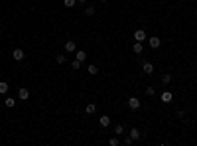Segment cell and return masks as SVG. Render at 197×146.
I'll return each instance as SVG.
<instances>
[{
	"label": "cell",
	"instance_id": "27",
	"mask_svg": "<svg viewBox=\"0 0 197 146\" xmlns=\"http://www.w3.org/2000/svg\"><path fill=\"white\" fill-rule=\"evenodd\" d=\"M77 2H81V4H85V2H87V0H77Z\"/></svg>",
	"mask_w": 197,
	"mask_h": 146
},
{
	"label": "cell",
	"instance_id": "24",
	"mask_svg": "<svg viewBox=\"0 0 197 146\" xmlns=\"http://www.w3.org/2000/svg\"><path fill=\"white\" fill-rule=\"evenodd\" d=\"M175 117H178V118H183V117H185V111H183V109H178V111H175Z\"/></svg>",
	"mask_w": 197,
	"mask_h": 146
},
{
	"label": "cell",
	"instance_id": "10",
	"mask_svg": "<svg viewBox=\"0 0 197 146\" xmlns=\"http://www.w3.org/2000/svg\"><path fill=\"white\" fill-rule=\"evenodd\" d=\"M75 59H79V61L83 63L85 59H87V53H85L83 49H79V52H75Z\"/></svg>",
	"mask_w": 197,
	"mask_h": 146
},
{
	"label": "cell",
	"instance_id": "26",
	"mask_svg": "<svg viewBox=\"0 0 197 146\" xmlns=\"http://www.w3.org/2000/svg\"><path fill=\"white\" fill-rule=\"evenodd\" d=\"M132 142H134V140H132V138H130V136H126V138H124V144H126V146H130V144H132Z\"/></svg>",
	"mask_w": 197,
	"mask_h": 146
},
{
	"label": "cell",
	"instance_id": "13",
	"mask_svg": "<svg viewBox=\"0 0 197 146\" xmlns=\"http://www.w3.org/2000/svg\"><path fill=\"white\" fill-rule=\"evenodd\" d=\"M87 71H89V75H97V73H99V67L95 65V63H91V65L87 67Z\"/></svg>",
	"mask_w": 197,
	"mask_h": 146
},
{
	"label": "cell",
	"instance_id": "9",
	"mask_svg": "<svg viewBox=\"0 0 197 146\" xmlns=\"http://www.w3.org/2000/svg\"><path fill=\"white\" fill-rule=\"evenodd\" d=\"M99 123H101L103 128H107L108 124H110V117H99Z\"/></svg>",
	"mask_w": 197,
	"mask_h": 146
},
{
	"label": "cell",
	"instance_id": "6",
	"mask_svg": "<svg viewBox=\"0 0 197 146\" xmlns=\"http://www.w3.org/2000/svg\"><path fill=\"white\" fill-rule=\"evenodd\" d=\"M18 97H20L22 101H26V99L30 97V91L26 89V87H20V89H18Z\"/></svg>",
	"mask_w": 197,
	"mask_h": 146
},
{
	"label": "cell",
	"instance_id": "29",
	"mask_svg": "<svg viewBox=\"0 0 197 146\" xmlns=\"http://www.w3.org/2000/svg\"><path fill=\"white\" fill-rule=\"evenodd\" d=\"M195 16H197V10H195Z\"/></svg>",
	"mask_w": 197,
	"mask_h": 146
},
{
	"label": "cell",
	"instance_id": "14",
	"mask_svg": "<svg viewBox=\"0 0 197 146\" xmlns=\"http://www.w3.org/2000/svg\"><path fill=\"white\" fill-rule=\"evenodd\" d=\"M4 105H6L8 109H12V107L16 105V99H12V97H6V99H4Z\"/></svg>",
	"mask_w": 197,
	"mask_h": 146
},
{
	"label": "cell",
	"instance_id": "7",
	"mask_svg": "<svg viewBox=\"0 0 197 146\" xmlns=\"http://www.w3.org/2000/svg\"><path fill=\"white\" fill-rule=\"evenodd\" d=\"M142 67H144V73H146V75H152V73H154V65H152L150 61H144V65H142Z\"/></svg>",
	"mask_w": 197,
	"mask_h": 146
},
{
	"label": "cell",
	"instance_id": "16",
	"mask_svg": "<svg viewBox=\"0 0 197 146\" xmlns=\"http://www.w3.org/2000/svg\"><path fill=\"white\" fill-rule=\"evenodd\" d=\"M95 111H97V107H95L93 103H91V105H87V107H85V113H87V115H93Z\"/></svg>",
	"mask_w": 197,
	"mask_h": 146
},
{
	"label": "cell",
	"instance_id": "3",
	"mask_svg": "<svg viewBox=\"0 0 197 146\" xmlns=\"http://www.w3.org/2000/svg\"><path fill=\"white\" fill-rule=\"evenodd\" d=\"M24 55H26V53H24V49H20V47H16L14 52H12V57H14L16 61H22Z\"/></svg>",
	"mask_w": 197,
	"mask_h": 146
},
{
	"label": "cell",
	"instance_id": "1",
	"mask_svg": "<svg viewBox=\"0 0 197 146\" xmlns=\"http://www.w3.org/2000/svg\"><path fill=\"white\" fill-rule=\"evenodd\" d=\"M128 107H130L132 111L140 109V99H138V97H130V99H128Z\"/></svg>",
	"mask_w": 197,
	"mask_h": 146
},
{
	"label": "cell",
	"instance_id": "11",
	"mask_svg": "<svg viewBox=\"0 0 197 146\" xmlns=\"http://www.w3.org/2000/svg\"><path fill=\"white\" fill-rule=\"evenodd\" d=\"M55 61L59 63V65H61V63H65L67 61V55H65V53H57V55H55Z\"/></svg>",
	"mask_w": 197,
	"mask_h": 146
},
{
	"label": "cell",
	"instance_id": "4",
	"mask_svg": "<svg viewBox=\"0 0 197 146\" xmlns=\"http://www.w3.org/2000/svg\"><path fill=\"white\" fill-rule=\"evenodd\" d=\"M148 43H150V47H152V49H158V47H160V43H162V40L154 36V38H148Z\"/></svg>",
	"mask_w": 197,
	"mask_h": 146
},
{
	"label": "cell",
	"instance_id": "15",
	"mask_svg": "<svg viewBox=\"0 0 197 146\" xmlns=\"http://www.w3.org/2000/svg\"><path fill=\"white\" fill-rule=\"evenodd\" d=\"M172 97H174V95L169 93V91H166V93H162V101H164V103H169V101H172Z\"/></svg>",
	"mask_w": 197,
	"mask_h": 146
},
{
	"label": "cell",
	"instance_id": "20",
	"mask_svg": "<svg viewBox=\"0 0 197 146\" xmlns=\"http://www.w3.org/2000/svg\"><path fill=\"white\" fill-rule=\"evenodd\" d=\"M146 95H148V97H154V95H156V89L152 87V85H148V87H146Z\"/></svg>",
	"mask_w": 197,
	"mask_h": 146
},
{
	"label": "cell",
	"instance_id": "25",
	"mask_svg": "<svg viewBox=\"0 0 197 146\" xmlns=\"http://www.w3.org/2000/svg\"><path fill=\"white\" fill-rule=\"evenodd\" d=\"M108 144H110V146H118L120 142H118V138H116V136H113L110 140H108Z\"/></svg>",
	"mask_w": 197,
	"mask_h": 146
},
{
	"label": "cell",
	"instance_id": "8",
	"mask_svg": "<svg viewBox=\"0 0 197 146\" xmlns=\"http://www.w3.org/2000/svg\"><path fill=\"white\" fill-rule=\"evenodd\" d=\"M140 136H142L140 128H130V138H132V140H138Z\"/></svg>",
	"mask_w": 197,
	"mask_h": 146
},
{
	"label": "cell",
	"instance_id": "2",
	"mask_svg": "<svg viewBox=\"0 0 197 146\" xmlns=\"http://www.w3.org/2000/svg\"><path fill=\"white\" fill-rule=\"evenodd\" d=\"M65 52H67V53L77 52V46H75V42H73V40H67V42H65Z\"/></svg>",
	"mask_w": 197,
	"mask_h": 146
},
{
	"label": "cell",
	"instance_id": "5",
	"mask_svg": "<svg viewBox=\"0 0 197 146\" xmlns=\"http://www.w3.org/2000/svg\"><path fill=\"white\" fill-rule=\"evenodd\" d=\"M134 40H136V42H146V32L144 30H136V32H134Z\"/></svg>",
	"mask_w": 197,
	"mask_h": 146
},
{
	"label": "cell",
	"instance_id": "18",
	"mask_svg": "<svg viewBox=\"0 0 197 146\" xmlns=\"http://www.w3.org/2000/svg\"><path fill=\"white\" fill-rule=\"evenodd\" d=\"M162 83H164V85L172 83V75H169V73H164V75H162Z\"/></svg>",
	"mask_w": 197,
	"mask_h": 146
},
{
	"label": "cell",
	"instance_id": "23",
	"mask_svg": "<svg viewBox=\"0 0 197 146\" xmlns=\"http://www.w3.org/2000/svg\"><path fill=\"white\" fill-rule=\"evenodd\" d=\"M85 14H87V16H93L95 14V8H93V6H87V8H85Z\"/></svg>",
	"mask_w": 197,
	"mask_h": 146
},
{
	"label": "cell",
	"instance_id": "28",
	"mask_svg": "<svg viewBox=\"0 0 197 146\" xmlns=\"http://www.w3.org/2000/svg\"><path fill=\"white\" fill-rule=\"evenodd\" d=\"M101 2H107V0H101Z\"/></svg>",
	"mask_w": 197,
	"mask_h": 146
},
{
	"label": "cell",
	"instance_id": "19",
	"mask_svg": "<svg viewBox=\"0 0 197 146\" xmlns=\"http://www.w3.org/2000/svg\"><path fill=\"white\" fill-rule=\"evenodd\" d=\"M81 65H83V63H81L79 59H73V61H71V69H81Z\"/></svg>",
	"mask_w": 197,
	"mask_h": 146
},
{
	"label": "cell",
	"instance_id": "17",
	"mask_svg": "<svg viewBox=\"0 0 197 146\" xmlns=\"http://www.w3.org/2000/svg\"><path fill=\"white\" fill-rule=\"evenodd\" d=\"M0 93L2 95L8 93V83H6V81H0Z\"/></svg>",
	"mask_w": 197,
	"mask_h": 146
},
{
	"label": "cell",
	"instance_id": "12",
	"mask_svg": "<svg viewBox=\"0 0 197 146\" xmlns=\"http://www.w3.org/2000/svg\"><path fill=\"white\" fill-rule=\"evenodd\" d=\"M132 49H134V53H142V52H144V47H142V42H136L134 46H132Z\"/></svg>",
	"mask_w": 197,
	"mask_h": 146
},
{
	"label": "cell",
	"instance_id": "21",
	"mask_svg": "<svg viewBox=\"0 0 197 146\" xmlns=\"http://www.w3.org/2000/svg\"><path fill=\"white\" fill-rule=\"evenodd\" d=\"M114 134H124V127H122V124H116V127H114Z\"/></svg>",
	"mask_w": 197,
	"mask_h": 146
},
{
	"label": "cell",
	"instance_id": "22",
	"mask_svg": "<svg viewBox=\"0 0 197 146\" xmlns=\"http://www.w3.org/2000/svg\"><path fill=\"white\" fill-rule=\"evenodd\" d=\"M63 4H65L67 8H73V6L77 4V0H63Z\"/></svg>",
	"mask_w": 197,
	"mask_h": 146
}]
</instances>
